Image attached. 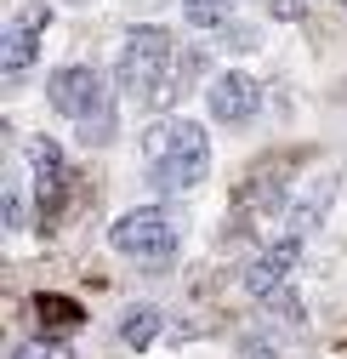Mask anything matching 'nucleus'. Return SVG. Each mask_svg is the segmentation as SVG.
<instances>
[{
  "label": "nucleus",
  "instance_id": "nucleus-1",
  "mask_svg": "<svg viewBox=\"0 0 347 359\" xmlns=\"http://www.w3.org/2000/svg\"><path fill=\"white\" fill-rule=\"evenodd\" d=\"M114 92L120 97H137L148 109H171V103L188 92V80L177 74V40H171L165 23H137L132 34L120 40Z\"/></svg>",
  "mask_w": 347,
  "mask_h": 359
},
{
  "label": "nucleus",
  "instance_id": "nucleus-2",
  "mask_svg": "<svg viewBox=\"0 0 347 359\" xmlns=\"http://www.w3.org/2000/svg\"><path fill=\"white\" fill-rule=\"evenodd\" d=\"M143 154H148V183L160 194H188L211 177V137L199 120H160L143 137Z\"/></svg>",
  "mask_w": 347,
  "mask_h": 359
},
{
  "label": "nucleus",
  "instance_id": "nucleus-3",
  "mask_svg": "<svg viewBox=\"0 0 347 359\" xmlns=\"http://www.w3.org/2000/svg\"><path fill=\"white\" fill-rule=\"evenodd\" d=\"M108 245L120 257H132V262H171L177 257V222H171L160 205H137V211H125L114 217V229H108Z\"/></svg>",
  "mask_w": 347,
  "mask_h": 359
},
{
  "label": "nucleus",
  "instance_id": "nucleus-4",
  "mask_svg": "<svg viewBox=\"0 0 347 359\" xmlns=\"http://www.w3.org/2000/svg\"><path fill=\"white\" fill-rule=\"evenodd\" d=\"M46 29H52V6H46V0H23V6L6 18V29H0V69L23 74L40 57V34H46Z\"/></svg>",
  "mask_w": 347,
  "mask_h": 359
},
{
  "label": "nucleus",
  "instance_id": "nucleus-5",
  "mask_svg": "<svg viewBox=\"0 0 347 359\" xmlns=\"http://www.w3.org/2000/svg\"><path fill=\"white\" fill-rule=\"evenodd\" d=\"M205 109H211V120H222V126H250L256 109H262V86H256L245 69H222L205 86Z\"/></svg>",
  "mask_w": 347,
  "mask_h": 359
},
{
  "label": "nucleus",
  "instance_id": "nucleus-6",
  "mask_svg": "<svg viewBox=\"0 0 347 359\" xmlns=\"http://www.w3.org/2000/svg\"><path fill=\"white\" fill-rule=\"evenodd\" d=\"M29 154V171H34V189H40V211H63V194H69V160H63V143L46 137V131H34L23 143Z\"/></svg>",
  "mask_w": 347,
  "mask_h": 359
},
{
  "label": "nucleus",
  "instance_id": "nucleus-7",
  "mask_svg": "<svg viewBox=\"0 0 347 359\" xmlns=\"http://www.w3.org/2000/svg\"><path fill=\"white\" fill-rule=\"evenodd\" d=\"M103 92H114V86H108L97 69H85V63H63V69H52V80H46V103H52L57 114H69V120H80Z\"/></svg>",
  "mask_w": 347,
  "mask_h": 359
},
{
  "label": "nucleus",
  "instance_id": "nucleus-8",
  "mask_svg": "<svg viewBox=\"0 0 347 359\" xmlns=\"http://www.w3.org/2000/svg\"><path fill=\"white\" fill-rule=\"evenodd\" d=\"M74 137H80V149H108L120 137V103H114V92H103L92 109L74 120Z\"/></svg>",
  "mask_w": 347,
  "mask_h": 359
},
{
  "label": "nucleus",
  "instance_id": "nucleus-9",
  "mask_svg": "<svg viewBox=\"0 0 347 359\" xmlns=\"http://www.w3.org/2000/svg\"><path fill=\"white\" fill-rule=\"evenodd\" d=\"M160 331H165V320H160L154 302H137V308L120 313V342H125V348H148Z\"/></svg>",
  "mask_w": 347,
  "mask_h": 359
},
{
  "label": "nucleus",
  "instance_id": "nucleus-10",
  "mask_svg": "<svg viewBox=\"0 0 347 359\" xmlns=\"http://www.w3.org/2000/svg\"><path fill=\"white\" fill-rule=\"evenodd\" d=\"M285 274H290V268H285V262H274V257L262 251V257L245 268V291H250L256 302H268V297H279V291H285Z\"/></svg>",
  "mask_w": 347,
  "mask_h": 359
},
{
  "label": "nucleus",
  "instance_id": "nucleus-11",
  "mask_svg": "<svg viewBox=\"0 0 347 359\" xmlns=\"http://www.w3.org/2000/svg\"><path fill=\"white\" fill-rule=\"evenodd\" d=\"M188 29H228L234 23V0H183Z\"/></svg>",
  "mask_w": 347,
  "mask_h": 359
},
{
  "label": "nucleus",
  "instance_id": "nucleus-12",
  "mask_svg": "<svg viewBox=\"0 0 347 359\" xmlns=\"http://www.w3.org/2000/svg\"><path fill=\"white\" fill-rule=\"evenodd\" d=\"M34 313H40V325H57V331L80 325V308H74L69 297H40V302H34Z\"/></svg>",
  "mask_w": 347,
  "mask_h": 359
},
{
  "label": "nucleus",
  "instance_id": "nucleus-13",
  "mask_svg": "<svg viewBox=\"0 0 347 359\" xmlns=\"http://www.w3.org/2000/svg\"><path fill=\"white\" fill-rule=\"evenodd\" d=\"M325 205H330V183H319L313 194H302L296 200V229H313V222L325 217Z\"/></svg>",
  "mask_w": 347,
  "mask_h": 359
},
{
  "label": "nucleus",
  "instance_id": "nucleus-14",
  "mask_svg": "<svg viewBox=\"0 0 347 359\" xmlns=\"http://www.w3.org/2000/svg\"><path fill=\"white\" fill-rule=\"evenodd\" d=\"M234 353H239V359H279V353H274V342H268V337H256V331H245Z\"/></svg>",
  "mask_w": 347,
  "mask_h": 359
},
{
  "label": "nucleus",
  "instance_id": "nucleus-15",
  "mask_svg": "<svg viewBox=\"0 0 347 359\" xmlns=\"http://www.w3.org/2000/svg\"><path fill=\"white\" fill-rule=\"evenodd\" d=\"M23 222H29V211H23V189L6 183V229H23Z\"/></svg>",
  "mask_w": 347,
  "mask_h": 359
},
{
  "label": "nucleus",
  "instance_id": "nucleus-16",
  "mask_svg": "<svg viewBox=\"0 0 347 359\" xmlns=\"http://www.w3.org/2000/svg\"><path fill=\"white\" fill-rule=\"evenodd\" d=\"M268 308H274V313H285L290 325H302V302H296V291H290V285H285L279 297H268Z\"/></svg>",
  "mask_w": 347,
  "mask_h": 359
},
{
  "label": "nucleus",
  "instance_id": "nucleus-17",
  "mask_svg": "<svg viewBox=\"0 0 347 359\" xmlns=\"http://www.w3.org/2000/svg\"><path fill=\"white\" fill-rule=\"evenodd\" d=\"M12 359H63V348L57 342H23V348H12Z\"/></svg>",
  "mask_w": 347,
  "mask_h": 359
},
{
  "label": "nucleus",
  "instance_id": "nucleus-18",
  "mask_svg": "<svg viewBox=\"0 0 347 359\" xmlns=\"http://www.w3.org/2000/svg\"><path fill=\"white\" fill-rule=\"evenodd\" d=\"M341 6H347V0H341Z\"/></svg>",
  "mask_w": 347,
  "mask_h": 359
}]
</instances>
